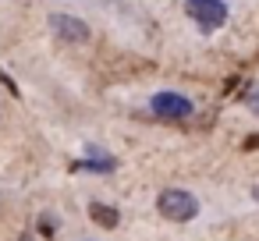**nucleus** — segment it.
<instances>
[{"instance_id": "1", "label": "nucleus", "mask_w": 259, "mask_h": 241, "mask_svg": "<svg viewBox=\"0 0 259 241\" xmlns=\"http://www.w3.org/2000/svg\"><path fill=\"white\" fill-rule=\"evenodd\" d=\"M156 209H160V216H167V220L188 223V220L199 216V199H195L192 191H185V188H163L160 199H156Z\"/></svg>"}, {"instance_id": "2", "label": "nucleus", "mask_w": 259, "mask_h": 241, "mask_svg": "<svg viewBox=\"0 0 259 241\" xmlns=\"http://www.w3.org/2000/svg\"><path fill=\"white\" fill-rule=\"evenodd\" d=\"M185 15L202 29V32H213L227 22V4L224 0H188L185 4Z\"/></svg>"}, {"instance_id": "3", "label": "nucleus", "mask_w": 259, "mask_h": 241, "mask_svg": "<svg viewBox=\"0 0 259 241\" xmlns=\"http://www.w3.org/2000/svg\"><path fill=\"white\" fill-rule=\"evenodd\" d=\"M149 110L156 114V117H167V121H185V117H192V100L188 96H181V92H156L153 100H149Z\"/></svg>"}, {"instance_id": "4", "label": "nucleus", "mask_w": 259, "mask_h": 241, "mask_svg": "<svg viewBox=\"0 0 259 241\" xmlns=\"http://www.w3.org/2000/svg\"><path fill=\"white\" fill-rule=\"evenodd\" d=\"M50 25H54V32H57L64 43H85V39H89V25H85L82 18H75V15H54Z\"/></svg>"}, {"instance_id": "5", "label": "nucleus", "mask_w": 259, "mask_h": 241, "mask_svg": "<svg viewBox=\"0 0 259 241\" xmlns=\"http://www.w3.org/2000/svg\"><path fill=\"white\" fill-rule=\"evenodd\" d=\"M89 216H93V220H96L100 227L114 230V227H117V216H121V213H117L114 206H107V202H89Z\"/></svg>"}, {"instance_id": "6", "label": "nucleus", "mask_w": 259, "mask_h": 241, "mask_svg": "<svg viewBox=\"0 0 259 241\" xmlns=\"http://www.w3.org/2000/svg\"><path fill=\"white\" fill-rule=\"evenodd\" d=\"M85 163H89V167H96V170H114V160H110V156H103V153H93Z\"/></svg>"}, {"instance_id": "7", "label": "nucleus", "mask_w": 259, "mask_h": 241, "mask_svg": "<svg viewBox=\"0 0 259 241\" xmlns=\"http://www.w3.org/2000/svg\"><path fill=\"white\" fill-rule=\"evenodd\" d=\"M245 103H248V107H252V110H255V114H259V89H252V92H248V96H245Z\"/></svg>"}, {"instance_id": "8", "label": "nucleus", "mask_w": 259, "mask_h": 241, "mask_svg": "<svg viewBox=\"0 0 259 241\" xmlns=\"http://www.w3.org/2000/svg\"><path fill=\"white\" fill-rule=\"evenodd\" d=\"M241 149H248V153H252V149H259V135H248V138H245V146H241Z\"/></svg>"}, {"instance_id": "9", "label": "nucleus", "mask_w": 259, "mask_h": 241, "mask_svg": "<svg viewBox=\"0 0 259 241\" xmlns=\"http://www.w3.org/2000/svg\"><path fill=\"white\" fill-rule=\"evenodd\" d=\"M252 195H255V202H259V184H255V188H252Z\"/></svg>"}]
</instances>
